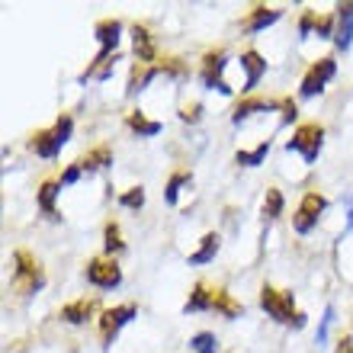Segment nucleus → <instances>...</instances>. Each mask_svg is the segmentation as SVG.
Instances as JSON below:
<instances>
[{
	"mask_svg": "<svg viewBox=\"0 0 353 353\" xmlns=\"http://www.w3.org/2000/svg\"><path fill=\"white\" fill-rule=\"evenodd\" d=\"M261 305L273 321H279V325H292L296 331L299 327H305V315L296 312V299H292V292H279V289H273V286H263L261 289Z\"/></svg>",
	"mask_w": 353,
	"mask_h": 353,
	"instance_id": "1",
	"label": "nucleus"
},
{
	"mask_svg": "<svg viewBox=\"0 0 353 353\" xmlns=\"http://www.w3.org/2000/svg\"><path fill=\"white\" fill-rule=\"evenodd\" d=\"M325 145V129L318 125V122H305V125H299L296 135L286 141L289 151H302V158L305 164H315L318 161V151Z\"/></svg>",
	"mask_w": 353,
	"mask_h": 353,
	"instance_id": "2",
	"label": "nucleus"
},
{
	"mask_svg": "<svg viewBox=\"0 0 353 353\" xmlns=\"http://www.w3.org/2000/svg\"><path fill=\"white\" fill-rule=\"evenodd\" d=\"M327 209V199L318 190H312V193L302 196V203H299V212L296 219H292V225H296V232L299 234H308L312 228L318 225V219H321V212Z\"/></svg>",
	"mask_w": 353,
	"mask_h": 353,
	"instance_id": "3",
	"label": "nucleus"
},
{
	"mask_svg": "<svg viewBox=\"0 0 353 353\" xmlns=\"http://www.w3.org/2000/svg\"><path fill=\"white\" fill-rule=\"evenodd\" d=\"M334 74H337V61H334V58H321V61H315V65L308 68V74L302 77L299 97H305V100H308V97H318Z\"/></svg>",
	"mask_w": 353,
	"mask_h": 353,
	"instance_id": "4",
	"label": "nucleus"
},
{
	"mask_svg": "<svg viewBox=\"0 0 353 353\" xmlns=\"http://www.w3.org/2000/svg\"><path fill=\"white\" fill-rule=\"evenodd\" d=\"M139 315V308L132 305V302H125V305H116V308H106L100 315V334H103V344H112L116 341V334H119L122 327L129 325L132 318Z\"/></svg>",
	"mask_w": 353,
	"mask_h": 353,
	"instance_id": "5",
	"label": "nucleus"
},
{
	"mask_svg": "<svg viewBox=\"0 0 353 353\" xmlns=\"http://www.w3.org/2000/svg\"><path fill=\"white\" fill-rule=\"evenodd\" d=\"M87 283L97 289H116L122 283V270L112 257H97L87 263Z\"/></svg>",
	"mask_w": 353,
	"mask_h": 353,
	"instance_id": "6",
	"label": "nucleus"
},
{
	"mask_svg": "<svg viewBox=\"0 0 353 353\" xmlns=\"http://www.w3.org/2000/svg\"><path fill=\"white\" fill-rule=\"evenodd\" d=\"M225 52L222 48H215V52H209V55L203 58V84L209 87V90H219V93H232V87L222 81V71H225Z\"/></svg>",
	"mask_w": 353,
	"mask_h": 353,
	"instance_id": "7",
	"label": "nucleus"
},
{
	"mask_svg": "<svg viewBox=\"0 0 353 353\" xmlns=\"http://www.w3.org/2000/svg\"><path fill=\"white\" fill-rule=\"evenodd\" d=\"M13 261H17V283H23L26 279V286L36 292V289H42V267H39V261L32 257L29 251H17L13 254Z\"/></svg>",
	"mask_w": 353,
	"mask_h": 353,
	"instance_id": "8",
	"label": "nucleus"
},
{
	"mask_svg": "<svg viewBox=\"0 0 353 353\" xmlns=\"http://www.w3.org/2000/svg\"><path fill=\"white\" fill-rule=\"evenodd\" d=\"M241 68H244V74H248L244 90H254V87L261 84V77L267 74V61H263V55H261V52H254V48L241 52Z\"/></svg>",
	"mask_w": 353,
	"mask_h": 353,
	"instance_id": "9",
	"label": "nucleus"
},
{
	"mask_svg": "<svg viewBox=\"0 0 353 353\" xmlns=\"http://www.w3.org/2000/svg\"><path fill=\"white\" fill-rule=\"evenodd\" d=\"M29 145H32V151H36L39 158H55L58 151L65 148V141L58 139V132H55V129H42V132H36Z\"/></svg>",
	"mask_w": 353,
	"mask_h": 353,
	"instance_id": "10",
	"label": "nucleus"
},
{
	"mask_svg": "<svg viewBox=\"0 0 353 353\" xmlns=\"http://www.w3.org/2000/svg\"><path fill=\"white\" fill-rule=\"evenodd\" d=\"M337 48L347 52L353 42V3H341L337 7V36H334Z\"/></svg>",
	"mask_w": 353,
	"mask_h": 353,
	"instance_id": "11",
	"label": "nucleus"
},
{
	"mask_svg": "<svg viewBox=\"0 0 353 353\" xmlns=\"http://www.w3.org/2000/svg\"><path fill=\"white\" fill-rule=\"evenodd\" d=\"M279 103H273V100H261V97H251V100H241L238 106H234V112H232V122L234 125H241L244 119H251L254 112H273Z\"/></svg>",
	"mask_w": 353,
	"mask_h": 353,
	"instance_id": "12",
	"label": "nucleus"
},
{
	"mask_svg": "<svg viewBox=\"0 0 353 353\" xmlns=\"http://www.w3.org/2000/svg\"><path fill=\"white\" fill-rule=\"evenodd\" d=\"M132 42H135V55H139V65H151L158 58V48L151 42V32L145 26H132Z\"/></svg>",
	"mask_w": 353,
	"mask_h": 353,
	"instance_id": "13",
	"label": "nucleus"
},
{
	"mask_svg": "<svg viewBox=\"0 0 353 353\" xmlns=\"http://www.w3.org/2000/svg\"><path fill=\"white\" fill-rule=\"evenodd\" d=\"M219 248H222V238H219V232L203 234V241H199V251L190 254V263H193V267L212 263V261H215V254H219Z\"/></svg>",
	"mask_w": 353,
	"mask_h": 353,
	"instance_id": "14",
	"label": "nucleus"
},
{
	"mask_svg": "<svg viewBox=\"0 0 353 353\" xmlns=\"http://www.w3.org/2000/svg\"><path fill=\"white\" fill-rule=\"evenodd\" d=\"M93 312H97V302H93V299H77V302H68V305L61 308V318H65L68 325H84L87 318H93Z\"/></svg>",
	"mask_w": 353,
	"mask_h": 353,
	"instance_id": "15",
	"label": "nucleus"
},
{
	"mask_svg": "<svg viewBox=\"0 0 353 353\" xmlns=\"http://www.w3.org/2000/svg\"><path fill=\"white\" fill-rule=\"evenodd\" d=\"M212 305H215V289H205L203 283L190 292V299H186V305H183V312L186 315H193V312H212Z\"/></svg>",
	"mask_w": 353,
	"mask_h": 353,
	"instance_id": "16",
	"label": "nucleus"
},
{
	"mask_svg": "<svg viewBox=\"0 0 353 353\" xmlns=\"http://www.w3.org/2000/svg\"><path fill=\"white\" fill-rule=\"evenodd\" d=\"M279 17H283V10H276V7H254L244 26H248V32H261V29L273 26Z\"/></svg>",
	"mask_w": 353,
	"mask_h": 353,
	"instance_id": "17",
	"label": "nucleus"
},
{
	"mask_svg": "<svg viewBox=\"0 0 353 353\" xmlns=\"http://www.w3.org/2000/svg\"><path fill=\"white\" fill-rule=\"evenodd\" d=\"M129 129H135L141 135V139H154V135H161V129H164V125H161L158 119H148V116H145V112L141 110H132L129 112Z\"/></svg>",
	"mask_w": 353,
	"mask_h": 353,
	"instance_id": "18",
	"label": "nucleus"
},
{
	"mask_svg": "<svg viewBox=\"0 0 353 353\" xmlns=\"http://www.w3.org/2000/svg\"><path fill=\"white\" fill-rule=\"evenodd\" d=\"M81 164V170H87V174H93V170H103L106 164H112V151L110 145H97L93 151H87L84 158L77 161Z\"/></svg>",
	"mask_w": 353,
	"mask_h": 353,
	"instance_id": "19",
	"label": "nucleus"
},
{
	"mask_svg": "<svg viewBox=\"0 0 353 353\" xmlns=\"http://www.w3.org/2000/svg\"><path fill=\"white\" fill-rule=\"evenodd\" d=\"M161 71H164L161 65H135V71H132V77H129V93H141Z\"/></svg>",
	"mask_w": 353,
	"mask_h": 353,
	"instance_id": "20",
	"label": "nucleus"
},
{
	"mask_svg": "<svg viewBox=\"0 0 353 353\" xmlns=\"http://www.w3.org/2000/svg\"><path fill=\"white\" fill-rule=\"evenodd\" d=\"M61 193V183L58 180H46L39 186V209L48 215V219H58V209H55V196Z\"/></svg>",
	"mask_w": 353,
	"mask_h": 353,
	"instance_id": "21",
	"label": "nucleus"
},
{
	"mask_svg": "<svg viewBox=\"0 0 353 353\" xmlns=\"http://www.w3.org/2000/svg\"><path fill=\"white\" fill-rule=\"evenodd\" d=\"M283 205H286V199H283V193H279L276 186H270L267 196H263V219L267 222H273V219H279L283 215Z\"/></svg>",
	"mask_w": 353,
	"mask_h": 353,
	"instance_id": "22",
	"label": "nucleus"
},
{
	"mask_svg": "<svg viewBox=\"0 0 353 353\" xmlns=\"http://www.w3.org/2000/svg\"><path fill=\"white\" fill-rule=\"evenodd\" d=\"M267 151H270V139L261 141L254 151H238V154H234V161H238V164H244V168H257V164H263Z\"/></svg>",
	"mask_w": 353,
	"mask_h": 353,
	"instance_id": "23",
	"label": "nucleus"
},
{
	"mask_svg": "<svg viewBox=\"0 0 353 353\" xmlns=\"http://www.w3.org/2000/svg\"><path fill=\"white\" fill-rule=\"evenodd\" d=\"M212 308H215V312H222L225 318H238V315H241V305H238V302H234L225 289H215V305Z\"/></svg>",
	"mask_w": 353,
	"mask_h": 353,
	"instance_id": "24",
	"label": "nucleus"
},
{
	"mask_svg": "<svg viewBox=\"0 0 353 353\" xmlns=\"http://www.w3.org/2000/svg\"><path fill=\"white\" fill-rule=\"evenodd\" d=\"M190 350L193 353H219V341H215L212 331H199V334H193V341H190Z\"/></svg>",
	"mask_w": 353,
	"mask_h": 353,
	"instance_id": "25",
	"label": "nucleus"
},
{
	"mask_svg": "<svg viewBox=\"0 0 353 353\" xmlns=\"http://www.w3.org/2000/svg\"><path fill=\"white\" fill-rule=\"evenodd\" d=\"M183 183H190V174H186V170H176V174L168 180V190H164V199H168L170 205L176 203V196H180V186H183Z\"/></svg>",
	"mask_w": 353,
	"mask_h": 353,
	"instance_id": "26",
	"label": "nucleus"
},
{
	"mask_svg": "<svg viewBox=\"0 0 353 353\" xmlns=\"http://www.w3.org/2000/svg\"><path fill=\"white\" fill-rule=\"evenodd\" d=\"M106 254H119L122 248H125V241H122V234H119V225L116 222H110L106 225Z\"/></svg>",
	"mask_w": 353,
	"mask_h": 353,
	"instance_id": "27",
	"label": "nucleus"
},
{
	"mask_svg": "<svg viewBox=\"0 0 353 353\" xmlns=\"http://www.w3.org/2000/svg\"><path fill=\"white\" fill-rule=\"evenodd\" d=\"M119 203L125 205V209H141V205H145V190H141V186H132V190H125V193L119 196Z\"/></svg>",
	"mask_w": 353,
	"mask_h": 353,
	"instance_id": "28",
	"label": "nucleus"
},
{
	"mask_svg": "<svg viewBox=\"0 0 353 353\" xmlns=\"http://www.w3.org/2000/svg\"><path fill=\"white\" fill-rule=\"evenodd\" d=\"M334 19H337V17H318V23H315V36H318V39H331V36H337V32H334Z\"/></svg>",
	"mask_w": 353,
	"mask_h": 353,
	"instance_id": "29",
	"label": "nucleus"
},
{
	"mask_svg": "<svg viewBox=\"0 0 353 353\" xmlns=\"http://www.w3.org/2000/svg\"><path fill=\"white\" fill-rule=\"evenodd\" d=\"M180 119L183 122H199L203 119V106H199V103H186L183 110H180Z\"/></svg>",
	"mask_w": 353,
	"mask_h": 353,
	"instance_id": "30",
	"label": "nucleus"
},
{
	"mask_svg": "<svg viewBox=\"0 0 353 353\" xmlns=\"http://www.w3.org/2000/svg\"><path fill=\"white\" fill-rule=\"evenodd\" d=\"M81 174H84V170H81V164L74 161V164H71V168L61 174V180H58V183H61V186H71V183H77V180H81Z\"/></svg>",
	"mask_w": 353,
	"mask_h": 353,
	"instance_id": "31",
	"label": "nucleus"
},
{
	"mask_svg": "<svg viewBox=\"0 0 353 353\" xmlns=\"http://www.w3.org/2000/svg\"><path fill=\"white\" fill-rule=\"evenodd\" d=\"M315 23H318V17L308 10L305 17H302V23H299V32H302V39H308V32H315Z\"/></svg>",
	"mask_w": 353,
	"mask_h": 353,
	"instance_id": "32",
	"label": "nucleus"
},
{
	"mask_svg": "<svg viewBox=\"0 0 353 353\" xmlns=\"http://www.w3.org/2000/svg\"><path fill=\"white\" fill-rule=\"evenodd\" d=\"M279 110H283V122H296V116H299L296 100H283L279 103Z\"/></svg>",
	"mask_w": 353,
	"mask_h": 353,
	"instance_id": "33",
	"label": "nucleus"
},
{
	"mask_svg": "<svg viewBox=\"0 0 353 353\" xmlns=\"http://www.w3.org/2000/svg\"><path fill=\"white\" fill-rule=\"evenodd\" d=\"M337 353H353V341H350V337H344V341L337 344Z\"/></svg>",
	"mask_w": 353,
	"mask_h": 353,
	"instance_id": "34",
	"label": "nucleus"
}]
</instances>
